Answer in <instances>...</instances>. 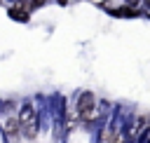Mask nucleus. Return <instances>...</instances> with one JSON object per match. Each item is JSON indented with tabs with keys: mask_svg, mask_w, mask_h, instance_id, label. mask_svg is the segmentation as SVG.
<instances>
[{
	"mask_svg": "<svg viewBox=\"0 0 150 143\" xmlns=\"http://www.w3.org/2000/svg\"><path fill=\"white\" fill-rule=\"evenodd\" d=\"M77 115L84 120V122H91L96 120L98 110H96V96L91 91H82L80 98H77Z\"/></svg>",
	"mask_w": 150,
	"mask_h": 143,
	"instance_id": "nucleus-2",
	"label": "nucleus"
},
{
	"mask_svg": "<svg viewBox=\"0 0 150 143\" xmlns=\"http://www.w3.org/2000/svg\"><path fill=\"white\" fill-rule=\"evenodd\" d=\"M16 122H19V134H23L26 138H35L38 136V127H40L38 124V110L30 103H23L21 105Z\"/></svg>",
	"mask_w": 150,
	"mask_h": 143,
	"instance_id": "nucleus-1",
	"label": "nucleus"
},
{
	"mask_svg": "<svg viewBox=\"0 0 150 143\" xmlns=\"http://www.w3.org/2000/svg\"><path fill=\"white\" fill-rule=\"evenodd\" d=\"M45 2H47V0H33L30 5H33V7H40V5H45Z\"/></svg>",
	"mask_w": 150,
	"mask_h": 143,
	"instance_id": "nucleus-6",
	"label": "nucleus"
},
{
	"mask_svg": "<svg viewBox=\"0 0 150 143\" xmlns=\"http://www.w3.org/2000/svg\"><path fill=\"white\" fill-rule=\"evenodd\" d=\"M2 131H5L7 141L16 138V136H19V122H16V117H5V120H2Z\"/></svg>",
	"mask_w": 150,
	"mask_h": 143,
	"instance_id": "nucleus-4",
	"label": "nucleus"
},
{
	"mask_svg": "<svg viewBox=\"0 0 150 143\" xmlns=\"http://www.w3.org/2000/svg\"><path fill=\"white\" fill-rule=\"evenodd\" d=\"M112 14H117V16H136L138 12L134 7H120V9H112Z\"/></svg>",
	"mask_w": 150,
	"mask_h": 143,
	"instance_id": "nucleus-5",
	"label": "nucleus"
},
{
	"mask_svg": "<svg viewBox=\"0 0 150 143\" xmlns=\"http://www.w3.org/2000/svg\"><path fill=\"white\" fill-rule=\"evenodd\" d=\"M28 14H30V5L28 2H16V5L9 7V16L16 19V21H26Z\"/></svg>",
	"mask_w": 150,
	"mask_h": 143,
	"instance_id": "nucleus-3",
	"label": "nucleus"
}]
</instances>
